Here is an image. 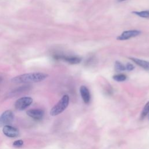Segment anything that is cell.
<instances>
[{
	"mask_svg": "<svg viewBox=\"0 0 149 149\" xmlns=\"http://www.w3.org/2000/svg\"><path fill=\"white\" fill-rule=\"evenodd\" d=\"M148 120H149V113H148Z\"/></svg>",
	"mask_w": 149,
	"mask_h": 149,
	"instance_id": "obj_19",
	"label": "cell"
},
{
	"mask_svg": "<svg viewBox=\"0 0 149 149\" xmlns=\"http://www.w3.org/2000/svg\"><path fill=\"white\" fill-rule=\"evenodd\" d=\"M141 34V31L138 30H130L123 31L120 35L117 37L116 39L118 40H126L131 38L138 36Z\"/></svg>",
	"mask_w": 149,
	"mask_h": 149,
	"instance_id": "obj_5",
	"label": "cell"
},
{
	"mask_svg": "<svg viewBox=\"0 0 149 149\" xmlns=\"http://www.w3.org/2000/svg\"><path fill=\"white\" fill-rule=\"evenodd\" d=\"M115 68L117 71H123L125 70V65L122 64L119 61H116L115 63Z\"/></svg>",
	"mask_w": 149,
	"mask_h": 149,
	"instance_id": "obj_14",
	"label": "cell"
},
{
	"mask_svg": "<svg viewBox=\"0 0 149 149\" xmlns=\"http://www.w3.org/2000/svg\"><path fill=\"white\" fill-rule=\"evenodd\" d=\"M23 144H24V142L22 140H17L15 141L13 143V146L16 148H19L22 147L23 145Z\"/></svg>",
	"mask_w": 149,
	"mask_h": 149,
	"instance_id": "obj_15",
	"label": "cell"
},
{
	"mask_svg": "<svg viewBox=\"0 0 149 149\" xmlns=\"http://www.w3.org/2000/svg\"><path fill=\"white\" fill-rule=\"evenodd\" d=\"M26 114L36 120H41L42 119L44 112L41 109H30L27 111Z\"/></svg>",
	"mask_w": 149,
	"mask_h": 149,
	"instance_id": "obj_6",
	"label": "cell"
},
{
	"mask_svg": "<svg viewBox=\"0 0 149 149\" xmlns=\"http://www.w3.org/2000/svg\"><path fill=\"white\" fill-rule=\"evenodd\" d=\"M124 1H126V0H117V1H118V2H122Z\"/></svg>",
	"mask_w": 149,
	"mask_h": 149,
	"instance_id": "obj_17",
	"label": "cell"
},
{
	"mask_svg": "<svg viewBox=\"0 0 149 149\" xmlns=\"http://www.w3.org/2000/svg\"><path fill=\"white\" fill-rule=\"evenodd\" d=\"M69 103V97L68 95H64L61 100L55 104L50 111L51 116H56L61 113L68 107Z\"/></svg>",
	"mask_w": 149,
	"mask_h": 149,
	"instance_id": "obj_2",
	"label": "cell"
},
{
	"mask_svg": "<svg viewBox=\"0 0 149 149\" xmlns=\"http://www.w3.org/2000/svg\"><path fill=\"white\" fill-rule=\"evenodd\" d=\"M33 102V99L30 97H23L19 98L15 103V107L19 111H23L29 107Z\"/></svg>",
	"mask_w": 149,
	"mask_h": 149,
	"instance_id": "obj_3",
	"label": "cell"
},
{
	"mask_svg": "<svg viewBox=\"0 0 149 149\" xmlns=\"http://www.w3.org/2000/svg\"><path fill=\"white\" fill-rule=\"evenodd\" d=\"M134 68V66H133L132 63H127L125 65V69H126V70H127L130 71V70H133Z\"/></svg>",
	"mask_w": 149,
	"mask_h": 149,
	"instance_id": "obj_16",
	"label": "cell"
},
{
	"mask_svg": "<svg viewBox=\"0 0 149 149\" xmlns=\"http://www.w3.org/2000/svg\"><path fill=\"white\" fill-rule=\"evenodd\" d=\"M129 59H131L136 64H137L141 68H143L144 69H145L146 70H149V62L148 61L140 59L139 58H133V57H130Z\"/></svg>",
	"mask_w": 149,
	"mask_h": 149,
	"instance_id": "obj_10",
	"label": "cell"
},
{
	"mask_svg": "<svg viewBox=\"0 0 149 149\" xmlns=\"http://www.w3.org/2000/svg\"><path fill=\"white\" fill-rule=\"evenodd\" d=\"M112 78L113 80L117 81H123L126 79L127 77L124 74H118L114 75L112 77Z\"/></svg>",
	"mask_w": 149,
	"mask_h": 149,
	"instance_id": "obj_12",
	"label": "cell"
},
{
	"mask_svg": "<svg viewBox=\"0 0 149 149\" xmlns=\"http://www.w3.org/2000/svg\"><path fill=\"white\" fill-rule=\"evenodd\" d=\"M55 59H62L65 62L70 64H77L79 63L81 59L80 57L75 56H65V55H55L54 56Z\"/></svg>",
	"mask_w": 149,
	"mask_h": 149,
	"instance_id": "obj_8",
	"label": "cell"
},
{
	"mask_svg": "<svg viewBox=\"0 0 149 149\" xmlns=\"http://www.w3.org/2000/svg\"><path fill=\"white\" fill-rule=\"evenodd\" d=\"M14 114L11 110H6L0 115V127L10 125L13 120Z\"/></svg>",
	"mask_w": 149,
	"mask_h": 149,
	"instance_id": "obj_4",
	"label": "cell"
},
{
	"mask_svg": "<svg viewBox=\"0 0 149 149\" xmlns=\"http://www.w3.org/2000/svg\"><path fill=\"white\" fill-rule=\"evenodd\" d=\"M2 80V78L1 76H0V82H1Z\"/></svg>",
	"mask_w": 149,
	"mask_h": 149,
	"instance_id": "obj_18",
	"label": "cell"
},
{
	"mask_svg": "<svg viewBox=\"0 0 149 149\" xmlns=\"http://www.w3.org/2000/svg\"><path fill=\"white\" fill-rule=\"evenodd\" d=\"M48 75L42 72L24 73L13 77L12 81L15 83H37L45 80Z\"/></svg>",
	"mask_w": 149,
	"mask_h": 149,
	"instance_id": "obj_1",
	"label": "cell"
},
{
	"mask_svg": "<svg viewBox=\"0 0 149 149\" xmlns=\"http://www.w3.org/2000/svg\"><path fill=\"white\" fill-rule=\"evenodd\" d=\"M132 13L143 18L149 17V10L143 11H133Z\"/></svg>",
	"mask_w": 149,
	"mask_h": 149,
	"instance_id": "obj_11",
	"label": "cell"
},
{
	"mask_svg": "<svg viewBox=\"0 0 149 149\" xmlns=\"http://www.w3.org/2000/svg\"><path fill=\"white\" fill-rule=\"evenodd\" d=\"M149 113V101H148L146 104L145 105L141 113V119H143L144 118H145V116Z\"/></svg>",
	"mask_w": 149,
	"mask_h": 149,
	"instance_id": "obj_13",
	"label": "cell"
},
{
	"mask_svg": "<svg viewBox=\"0 0 149 149\" xmlns=\"http://www.w3.org/2000/svg\"><path fill=\"white\" fill-rule=\"evenodd\" d=\"M2 132L6 136L12 138L17 137L19 134V130L16 127H13L10 125H6L3 126Z\"/></svg>",
	"mask_w": 149,
	"mask_h": 149,
	"instance_id": "obj_7",
	"label": "cell"
},
{
	"mask_svg": "<svg viewBox=\"0 0 149 149\" xmlns=\"http://www.w3.org/2000/svg\"><path fill=\"white\" fill-rule=\"evenodd\" d=\"M80 93L84 102L88 104L90 101L91 96L88 88L85 86H81L80 88Z\"/></svg>",
	"mask_w": 149,
	"mask_h": 149,
	"instance_id": "obj_9",
	"label": "cell"
}]
</instances>
